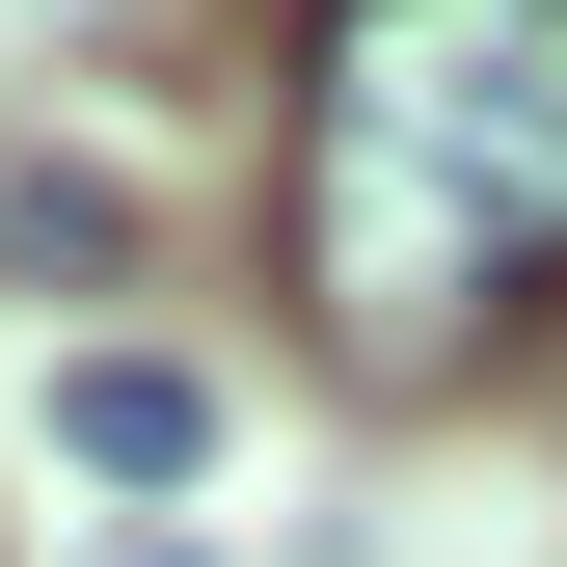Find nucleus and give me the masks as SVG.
<instances>
[{"instance_id": "1", "label": "nucleus", "mask_w": 567, "mask_h": 567, "mask_svg": "<svg viewBox=\"0 0 567 567\" xmlns=\"http://www.w3.org/2000/svg\"><path fill=\"white\" fill-rule=\"evenodd\" d=\"M298 324L351 379H486L567 298V0H324L298 28Z\"/></svg>"}, {"instance_id": "3", "label": "nucleus", "mask_w": 567, "mask_h": 567, "mask_svg": "<svg viewBox=\"0 0 567 567\" xmlns=\"http://www.w3.org/2000/svg\"><path fill=\"white\" fill-rule=\"evenodd\" d=\"M0 270H54V298H109V270H135V217H109L82 163H28V189H0Z\"/></svg>"}, {"instance_id": "2", "label": "nucleus", "mask_w": 567, "mask_h": 567, "mask_svg": "<svg viewBox=\"0 0 567 567\" xmlns=\"http://www.w3.org/2000/svg\"><path fill=\"white\" fill-rule=\"evenodd\" d=\"M54 460L82 486H189L217 460V379H189V351H54Z\"/></svg>"}]
</instances>
